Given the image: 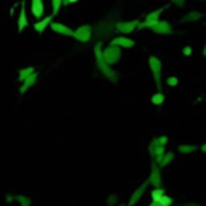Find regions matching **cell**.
<instances>
[{
    "mask_svg": "<svg viewBox=\"0 0 206 206\" xmlns=\"http://www.w3.org/2000/svg\"><path fill=\"white\" fill-rule=\"evenodd\" d=\"M113 45H121V47H132L134 45V42L132 40H129V39H124V37H119V39H114L113 40Z\"/></svg>",
    "mask_w": 206,
    "mask_h": 206,
    "instance_id": "5",
    "label": "cell"
},
{
    "mask_svg": "<svg viewBox=\"0 0 206 206\" xmlns=\"http://www.w3.org/2000/svg\"><path fill=\"white\" fill-rule=\"evenodd\" d=\"M187 206H197V205H192V203H188V205H187Z\"/></svg>",
    "mask_w": 206,
    "mask_h": 206,
    "instance_id": "25",
    "label": "cell"
},
{
    "mask_svg": "<svg viewBox=\"0 0 206 206\" xmlns=\"http://www.w3.org/2000/svg\"><path fill=\"white\" fill-rule=\"evenodd\" d=\"M174 2H176V3H182V0H174Z\"/></svg>",
    "mask_w": 206,
    "mask_h": 206,
    "instance_id": "23",
    "label": "cell"
},
{
    "mask_svg": "<svg viewBox=\"0 0 206 206\" xmlns=\"http://www.w3.org/2000/svg\"><path fill=\"white\" fill-rule=\"evenodd\" d=\"M32 74H34V69H32V68H27V69H23V71H21V74H19V79H21V81H24L27 76H32Z\"/></svg>",
    "mask_w": 206,
    "mask_h": 206,
    "instance_id": "12",
    "label": "cell"
},
{
    "mask_svg": "<svg viewBox=\"0 0 206 206\" xmlns=\"http://www.w3.org/2000/svg\"><path fill=\"white\" fill-rule=\"evenodd\" d=\"M34 79H36V74H32V76H31V77H29V79H27V81L24 82V85H23V87H21V92H24L26 89L29 87L31 84H32V82H34Z\"/></svg>",
    "mask_w": 206,
    "mask_h": 206,
    "instance_id": "14",
    "label": "cell"
},
{
    "mask_svg": "<svg viewBox=\"0 0 206 206\" xmlns=\"http://www.w3.org/2000/svg\"><path fill=\"white\" fill-rule=\"evenodd\" d=\"M160 203H161V206H169L171 203H172V201H171V198L163 197V198H161V201H160Z\"/></svg>",
    "mask_w": 206,
    "mask_h": 206,
    "instance_id": "17",
    "label": "cell"
},
{
    "mask_svg": "<svg viewBox=\"0 0 206 206\" xmlns=\"http://www.w3.org/2000/svg\"><path fill=\"white\" fill-rule=\"evenodd\" d=\"M163 100H164V95L163 94H158V95H154V97H153V103H154V105L163 103Z\"/></svg>",
    "mask_w": 206,
    "mask_h": 206,
    "instance_id": "15",
    "label": "cell"
},
{
    "mask_svg": "<svg viewBox=\"0 0 206 206\" xmlns=\"http://www.w3.org/2000/svg\"><path fill=\"white\" fill-rule=\"evenodd\" d=\"M152 198H153V201H161V198H163V190H154L152 193Z\"/></svg>",
    "mask_w": 206,
    "mask_h": 206,
    "instance_id": "13",
    "label": "cell"
},
{
    "mask_svg": "<svg viewBox=\"0 0 206 206\" xmlns=\"http://www.w3.org/2000/svg\"><path fill=\"white\" fill-rule=\"evenodd\" d=\"M184 53H185V55H190V53H192V50L187 47V49H184Z\"/></svg>",
    "mask_w": 206,
    "mask_h": 206,
    "instance_id": "22",
    "label": "cell"
},
{
    "mask_svg": "<svg viewBox=\"0 0 206 206\" xmlns=\"http://www.w3.org/2000/svg\"><path fill=\"white\" fill-rule=\"evenodd\" d=\"M161 13V10H156L154 13H152V15H148V18H147V23L145 24H142V26H152V23H156V18H158V15Z\"/></svg>",
    "mask_w": 206,
    "mask_h": 206,
    "instance_id": "10",
    "label": "cell"
},
{
    "mask_svg": "<svg viewBox=\"0 0 206 206\" xmlns=\"http://www.w3.org/2000/svg\"><path fill=\"white\" fill-rule=\"evenodd\" d=\"M203 53H205V55H206V49H205V51H203Z\"/></svg>",
    "mask_w": 206,
    "mask_h": 206,
    "instance_id": "27",
    "label": "cell"
},
{
    "mask_svg": "<svg viewBox=\"0 0 206 206\" xmlns=\"http://www.w3.org/2000/svg\"><path fill=\"white\" fill-rule=\"evenodd\" d=\"M167 82H169V85H176L177 84V79L176 77H169V79H167Z\"/></svg>",
    "mask_w": 206,
    "mask_h": 206,
    "instance_id": "20",
    "label": "cell"
},
{
    "mask_svg": "<svg viewBox=\"0 0 206 206\" xmlns=\"http://www.w3.org/2000/svg\"><path fill=\"white\" fill-rule=\"evenodd\" d=\"M137 26V21H130V23H119L118 24V29L121 32H130L134 27Z\"/></svg>",
    "mask_w": 206,
    "mask_h": 206,
    "instance_id": "4",
    "label": "cell"
},
{
    "mask_svg": "<svg viewBox=\"0 0 206 206\" xmlns=\"http://www.w3.org/2000/svg\"><path fill=\"white\" fill-rule=\"evenodd\" d=\"M150 66H152V69L154 71V77H156V81L160 79V61L156 60V58H150Z\"/></svg>",
    "mask_w": 206,
    "mask_h": 206,
    "instance_id": "7",
    "label": "cell"
},
{
    "mask_svg": "<svg viewBox=\"0 0 206 206\" xmlns=\"http://www.w3.org/2000/svg\"><path fill=\"white\" fill-rule=\"evenodd\" d=\"M118 57H119V50L116 49V45H111L108 50H106V53H105V60L108 61V63L116 61V60H118Z\"/></svg>",
    "mask_w": 206,
    "mask_h": 206,
    "instance_id": "2",
    "label": "cell"
},
{
    "mask_svg": "<svg viewBox=\"0 0 206 206\" xmlns=\"http://www.w3.org/2000/svg\"><path fill=\"white\" fill-rule=\"evenodd\" d=\"M145 187H147V184H143V185H142V187H140V188H139V190H137V192H135V193H134V197H132V198H130V201H129V205H134V203H135V201H137V200H139V198H140V197H142V195H143V192H145Z\"/></svg>",
    "mask_w": 206,
    "mask_h": 206,
    "instance_id": "9",
    "label": "cell"
},
{
    "mask_svg": "<svg viewBox=\"0 0 206 206\" xmlns=\"http://www.w3.org/2000/svg\"><path fill=\"white\" fill-rule=\"evenodd\" d=\"M27 24V21H26V10H24V6L21 8V15H19V31L23 29Z\"/></svg>",
    "mask_w": 206,
    "mask_h": 206,
    "instance_id": "11",
    "label": "cell"
},
{
    "mask_svg": "<svg viewBox=\"0 0 206 206\" xmlns=\"http://www.w3.org/2000/svg\"><path fill=\"white\" fill-rule=\"evenodd\" d=\"M179 150H180V152H184V153H187V152H192L193 147H179Z\"/></svg>",
    "mask_w": 206,
    "mask_h": 206,
    "instance_id": "19",
    "label": "cell"
},
{
    "mask_svg": "<svg viewBox=\"0 0 206 206\" xmlns=\"http://www.w3.org/2000/svg\"><path fill=\"white\" fill-rule=\"evenodd\" d=\"M74 37L79 40H89V37H90V26H82L81 29H77L76 32H74Z\"/></svg>",
    "mask_w": 206,
    "mask_h": 206,
    "instance_id": "1",
    "label": "cell"
},
{
    "mask_svg": "<svg viewBox=\"0 0 206 206\" xmlns=\"http://www.w3.org/2000/svg\"><path fill=\"white\" fill-rule=\"evenodd\" d=\"M154 31H158V32H160V31H169V26H167L166 23H160L158 27H154Z\"/></svg>",
    "mask_w": 206,
    "mask_h": 206,
    "instance_id": "16",
    "label": "cell"
},
{
    "mask_svg": "<svg viewBox=\"0 0 206 206\" xmlns=\"http://www.w3.org/2000/svg\"><path fill=\"white\" fill-rule=\"evenodd\" d=\"M201 150H203V152H206V145H203V148H201Z\"/></svg>",
    "mask_w": 206,
    "mask_h": 206,
    "instance_id": "24",
    "label": "cell"
},
{
    "mask_svg": "<svg viewBox=\"0 0 206 206\" xmlns=\"http://www.w3.org/2000/svg\"><path fill=\"white\" fill-rule=\"evenodd\" d=\"M32 13L36 18H40L44 13V6H42V0H32Z\"/></svg>",
    "mask_w": 206,
    "mask_h": 206,
    "instance_id": "3",
    "label": "cell"
},
{
    "mask_svg": "<svg viewBox=\"0 0 206 206\" xmlns=\"http://www.w3.org/2000/svg\"><path fill=\"white\" fill-rule=\"evenodd\" d=\"M60 3H61V0H53V11H58V8H60Z\"/></svg>",
    "mask_w": 206,
    "mask_h": 206,
    "instance_id": "18",
    "label": "cell"
},
{
    "mask_svg": "<svg viewBox=\"0 0 206 206\" xmlns=\"http://www.w3.org/2000/svg\"><path fill=\"white\" fill-rule=\"evenodd\" d=\"M68 2H76V0H68Z\"/></svg>",
    "mask_w": 206,
    "mask_h": 206,
    "instance_id": "26",
    "label": "cell"
},
{
    "mask_svg": "<svg viewBox=\"0 0 206 206\" xmlns=\"http://www.w3.org/2000/svg\"><path fill=\"white\" fill-rule=\"evenodd\" d=\"M51 27H53V29L57 31V32H60V34H64V36H74V32H73L71 29H68L66 26H61V24H53Z\"/></svg>",
    "mask_w": 206,
    "mask_h": 206,
    "instance_id": "6",
    "label": "cell"
},
{
    "mask_svg": "<svg viewBox=\"0 0 206 206\" xmlns=\"http://www.w3.org/2000/svg\"><path fill=\"white\" fill-rule=\"evenodd\" d=\"M192 18H200V13H192V15H188L185 19H192Z\"/></svg>",
    "mask_w": 206,
    "mask_h": 206,
    "instance_id": "21",
    "label": "cell"
},
{
    "mask_svg": "<svg viewBox=\"0 0 206 206\" xmlns=\"http://www.w3.org/2000/svg\"><path fill=\"white\" fill-rule=\"evenodd\" d=\"M50 21H51V16H49V18H45V19H42V21H39V23H36V26H34V27H36L37 32H42V31L45 29V26L49 24Z\"/></svg>",
    "mask_w": 206,
    "mask_h": 206,
    "instance_id": "8",
    "label": "cell"
}]
</instances>
